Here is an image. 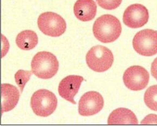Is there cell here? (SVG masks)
<instances>
[{
  "mask_svg": "<svg viewBox=\"0 0 157 126\" xmlns=\"http://www.w3.org/2000/svg\"><path fill=\"white\" fill-rule=\"evenodd\" d=\"M104 101L98 92L90 91L81 96L78 102V113L84 116H92L101 111L104 107Z\"/></svg>",
  "mask_w": 157,
  "mask_h": 126,
  "instance_id": "obj_8",
  "label": "cell"
},
{
  "mask_svg": "<svg viewBox=\"0 0 157 126\" xmlns=\"http://www.w3.org/2000/svg\"><path fill=\"white\" fill-rule=\"evenodd\" d=\"M58 100L55 94L48 90H38L33 94L30 100V106L35 114L41 117H47L56 109Z\"/></svg>",
  "mask_w": 157,
  "mask_h": 126,
  "instance_id": "obj_3",
  "label": "cell"
},
{
  "mask_svg": "<svg viewBox=\"0 0 157 126\" xmlns=\"http://www.w3.org/2000/svg\"><path fill=\"white\" fill-rule=\"evenodd\" d=\"M138 121L136 115L127 108H120L111 113L108 119L109 124H137Z\"/></svg>",
  "mask_w": 157,
  "mask_h": 126,
  "instance_id": "obj_13",
  "label": "cell"
},
{
  "mask_svg": "<svg viewBox=\"0 0 157 126\" xmlns=\"http://www.w3.org/2000/svg\"><path fill=\"white\" fill-rule=\"evenodd\" d=\"M16 44L17 47L24 51H29L34 48L38 44V37L32 30H24L20 32L16 37Z\"/></svg>",
  "mask_w": 157,
  "mask_h": 126,
  "instance_id": "obj_14",
  "label": "cell"
},
{
  "mask_svg": "<svg viewBox=\"0 0 157 126\" xmlns=\"http://www.w3.org/2000/svg\"><path fill=\"white\" fill-rule=\"evenodd\" d=\"M122 28L116 16L106 14L98 18L93 25V32L99 41L108 44L115 41L120 36Z\"/></svg>",
  "mask_w": 157,
  "mask_h": 126,
  "instance_id": "obj_1",
  "label": "cell"
},
{
  "mask_svg": "<svg viewBox=\"0 0 157 126\" xmlns=\"http://www.w3.org/2000/svg\"><path fill=\"white\" fill-rule=\"evenodd\" d=\"M84 80L83 77L78 75L67 76L61 81L58 92L61 97L73 104H76L74 96L78 93L81 83Z\"/></svg>",
  "mask_w": 157,
  "mask_h": 126,
  "instance_id": "obj_10",
  "label": "cell"
},
{
  "mask_svg": "<svg viewBox=\"0 0 157 126\" xmlns=\"http://www.w3.org/2000/svg\"><path fill=\"white\" fill-rule=\"evenodd\" d=\"M20 96L19 90L16 87L8 83L2 84V114L13 109L19 102Z\"/></svg>",
  "mask_w": 157,
  "mask_h": 126,
  "instance_id": "obj_11",
  "label": "cell"
},
{
  "mask_svg": "<svg viewBox=\"0 0 157 126\" xmlns=\"http://www.w3.org/2000/svg\"><path fill=\"white\" fill-rule=\"evenodd\" d=\"M151 71L153 76L157 80V57L155 59L152 63Z\"/></svg>",
  "mask_w": 157,
  "mask_h": 126,
  "instance_id": "obj_18",
  "label": "cell"
},
{
  "mask_svg": "<svg viewBox=\"0 0 157 126\" xmlns=\"http://www.w3.org/2000/svg\"><path fill=\"white\" fill-rule=\"evenodd\" d=\"M86 60L90 69L96 72H104L111 68L113 61V53L102 46L93 47L86 54Z\"/></svg>",
  "mask_w": 157,
  "mask_h": 126,
  "instance_id": "obj_4",
  "label": "cell"
},
{
  "mask_svg": "<svg viewBox=\"0 0 157 126\" xmlns=\"http://www.w3.org/2000/svg\"><path fill=\"white\" fill-rule=\"evenodd\" d=\"M97 12V6L93 0H77L74 6L75 16L83 22L93 20Z\"/></svg>",
  "mask_w": 157,
  "mask_h": 126,
  "instance_id": "obj_12",
  "label": "cell"
},
{
  "mask_svg": "<svg viewBox=\"0 0 157 126\" xmlns=\"http://www.w3.org/2000/svg\"><path fill=\"white\" fill-rule=\"evenodd\" d=\"M40 30L44 35L59 37L66 30V23L61 16L53 12H46L40 15L37 20Z\"/></svg>",
  "mask_w": 157,
  "mask_h": 126,
  "instance_id": "obj_5",
  "label": "cell"
},
{
  "mask_svg": "<svg viewBox=\"0 0 157 126\" xmlns=\"http://www.w3.org/2000/svg\"><path fill=\"white\" fill-rule=\"evenodd\" d=\"M149 13L143 5L133 4L127 7L123 15V22L131 28H138L147 23Z\"/></svg>",
  "mask_w": 157,
  "mask_h": 126,
  "instance_id": "obj_9",
  "label": "cell"
},
{
  "mask_svg": "<svg viewBox=\"0 0 157 126\" xmlns=\"http://www.w3.org/2000/svg\"><path fill=\"white\" fill-rule=\"evenodd\" d=\"M123 0H97L100 7L106 10H113L120 6Z\"/></svg>",
  "mask_w": 157,
  "mask_h": 126,
  "instance_id": "obj_17",
  "label": "cell"
},
{
  "mask_svg": "<svg viewBox=\"0 0 157 126\" xmlns=\"http://www.w3.org/2000/svg\"><path fill=\"white\" fill-rule=\"evenodd\" d=\"M31 67L33 73L37 78L49 79L57 73L59 63L53 54L48 52H40L33 58Z\"/></svg>",
  "mask_w": 157,
  "mask_h": 126,
  "instance_id": "obj_2",
  "label": "cell"
},
{
  "mask_svg": "<svg viewBox=\"0 0 157 126\" xmlns=\"http://www.w3.org/2000/svg\"><path fill=\"white\" fill-rule=\"evenodd\" d=\"M150 75L146 69L139 66L130 67L125 71L123 81L129 90L139 91L143 90L147 86Z\"/></svg>",
  "mask_w": 157,
  "mask_h": 126,
  "instance_id": "obj_7",
  "label": "cell"
},
{
  "mask_svg": "<svg viewBox=\"0 0 157 126\" xmlns=\"http://www.w3.org/2000/svg\"><path fill=\"white\" fill-rule=\"evenodd\" d=\"M133 47L136 53L144 56L157 54V32L146 29L136 33L133 40Z\"/></svg>",
  "mask_w": 157,
  "mask_h": 126,
  "instance_id": "obj_6",
  "label": "cell"
},
{
  "mask_svg": "<svg viewBox=\"0 0 157 126\" xmlns=\"http://www.w3.org/2000/svg\"><path fill=\"white\" fill-rule=\"evenodd\" d=\"M144 101L151 110L157 111V85L152 86L146 90L144 95Z\"/></svg>",
  "mask_w": 157,
  "mask_h": 126,
  "instance_id": "obj_15",
  "label": "cell"
},
{
  "mask_svg": "<svg viewBox=\"0 0 157 126\" xmlns=\"http://www.w3.org/2000/svg\"><path fill=\"white\" fill-rule=\"evenodd\" d=\"M32 75V71H24L22 69L18 71L15 74V80L16 84L20 87L21 93L23 92L25 84L30 80Z\"/></svg>",
  "mask_w": 157,
  "mask_h": 126,
  "instance_id": "obj_16",
  "label": "cell"
}]
</instances>
